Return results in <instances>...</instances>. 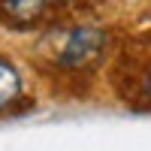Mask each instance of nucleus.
I'll return each instance as SVG.
<instances>
[{
	"mask_svg": "<svg viewBox=\"0 0 151 151\" xmlns=\"http://www.w3.org/2000/svg\"><path fill=\"white\" fill-rule=\"evenodd\" d=\"M139 103L151 109V67L142 73V79H139Z\"/></svg>",
	"mask_w": 151,
	"mask_h": 151,
	"instance_id": "obj_4",
	"label": "nucleus"
},
{
	"mask_svg": "<svg viewBox=\"0 0 151 151\" xmlns=\"http://www.w3.org/2000/svg\"><path fill=\"white\" fill-rule=\"evenodd\" d=\"M109 36L100 27H73L58 45V64L67 70H82L97 64L106 52Z\"/></svg>",
	"mask_w": 151,
	"mask_h": 151,
	"instance_id": "obj_1",
	"label": "nucleus"
},
{
	"mask_svg": "<svg viewBox=\"0 0 151 151\" xmlns=\"http://www.w3.org/2000/svg\"><path fill=\"white\" fill-rule=\"evenodd\" d=\"M48 0H0V15L15 27H30L42 18Z\"/></svg>",
	"mask_w": 151,
	"mask_h": 151,
	"instance_id": "obj_2",
	"label": "nucleus"
},
{
	"mask_svg": "<svg viewBox=\"0 0 151 151\" xmlns=\"http://www.w3.org/2000/svg\"><path fill=\"white\" fill-rule=\"evenodd\" d=\"M48 3H70V0H48Z\"/></svg>",
	"mask_w": 151,
	"mask_h": 151,
	"instance_id": "obj_5",
	"label": "nucleus"
},
{
	"mask_svg": "<svg viewBox=\"0 0 151 151\" xmlns=\"http://www.w3.org/2000/svg\"><path fill=\"white\" fill-rule=\"evenodd\" d=\"M24 91V82H21V73L6 64V60H0V112L9 109V106H15L18 103V97Z\"/></svg>",
	"mask_w": 151,
	"mask_h": 151,
	"instance_id": "obj_3",
	"label": "nucleus"
}]
</instances>
